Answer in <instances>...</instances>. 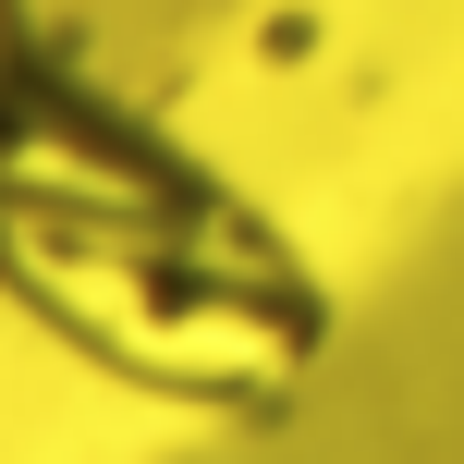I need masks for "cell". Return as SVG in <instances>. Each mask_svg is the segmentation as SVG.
<instances>
[{"label": "cell", "mask_w": 464, "mask_h": 464, "mask_svg": "<svg viewBox=\"0 0 464 464\" xmlns=\"http://www.w3.org/2000/svg\"><path fill=\"white\" fill-rule=\"evenodd\" d=\"M0 305L171 416H269L330 343L269 208L37 37H0Z\"/></svg>", "instance_id": "cell-1"}]
</instances>
